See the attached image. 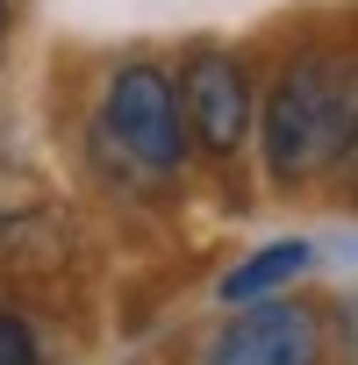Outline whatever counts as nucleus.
<instances>
[{
	"instance_id": "f257e3e1",
	"label": "nucleus",
	"mask_w": 358,
	"mask_h": 365,
	"mask_svg": "<svg viewBox=\"0 0 358 365\" xmlns=\"http://www.w3.org/2000/svg\"><path fill=\"white\" fill-rule=\"evenodd\" d=\"M258 143H265V172L280 187L329 172L337 143H344V72H329L315 58L287 65L258 108Z\"/></svg>"
},
{
	"instance_id": "f03ea898",
	"label": "nucleus",
	"mask_w": 358,
	"mask_h": 365,
	"mask_svg": "<svg viewBox=\"0 0 358 365\" xmlns=\"http://www.w3.org/2000/svg\"><path fill=\"white\" fill-rule=\"evenodd\" d=\"M101 136L143 165V172H179L187 165V122H179V93L158 65H122L101 93Z\"/></svg>"
},
{
	"instance_id": "7ed1b4c3",
	"label": "nucleus",
	"mask_w": 358,
	"mask_h": 365,
	"mask_svg": "<svg viewBox=\"0 0 358 365\" xmlns=\"http://www.w3.org/2000/svg\"><path fill=\"white\" fill-rule=\"evenodd\" d=\"M208 365H322V322H315V308H294L280 294L244 301L215 329Z\"/></svg>"
},
{
	"instance_id": "20e7f679",
	"label": "nucleus",
	"mask_w": 358,
	"mask_h": 365,
	"mask_svg": "<svg viewBox=\"0 0 358 365\" xmlns=\"http://www.w3.org/2000/svg\"><path fill=\"white\" fill-rule=\"evenodd\" d=\"M179 122H187V143L215 150V158H237L244 136H251V79L230 51H201L179 79Z\"/></svg>"
},
{
	"instance_id": "39448f33",
	"label": "nucleus",
	"mask_w": 358,
	"mask_h": 365,
	"mask_svg": "<svg viewBox=\"0 0 358 365\" xmlns=\"http://www.w3.org/2000/svg\"><path fill=\"white\" fill-rule=\"evenodd\" d=\"M308 265H315V251H308L301 237H287V244H265V251H251V258H244V265L223 279V301H230V308H244V301H265V294L294 287Z\"/></svg>"
},
{
	"instance_id": "423d86ee",
	"label": "nucleus",
	"mask_w": 358,
	"mask_h": 365,
	"mask_svg": "<svg viewBox=\"0 0 358 365\" xmlns=\"http://www.w3.org/2000/svg\"><path fill=\"white\" fill-rule=\"evenodd\" d=\"M0 365H44L36 329H29L22 315H8V308H0Z\"/></svg>"
},
{
	"instance_id": "0eeeda50",
	"label": "nucleus",
	"mask_w": 358,
	"mask_h": 365,
	"mask_svg": "<svg viewBox=\"0 0 358 365\" xmlns=\"http://www.w3.org/2000/svg\"><path fill=\"white\" fill-rule=\"evenodd\" d=\"M337 165L358 179V72H344V143H337Z\"/></svg>"
},
{
	"instance_id": "6e6552de",
	"label": "nucleus",
	"mask_w": 358,
	"mask_h": 365,
	"mask_svg": "<svg viewBox=\"0 0 358 365\" xmlns=\"http://www.w3.org/2000/svg\"><path fill=\"white\" fill-rule=\"evenodd\" d=\"M8 22H15V8H8V0H0V43H8Z\"/></svg>"
}]
</instances>
